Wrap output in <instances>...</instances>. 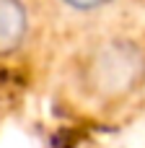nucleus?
Returning <instances> with one entry per match:
<instances>
[{"label": "nucleus", "instance_id": "1", "mask_svg": "<svg viewBox=\"0 0 145 148\" xmlns=\"http://www.w3.org/2000/svg\"><path fill=\"white\" fill-rule=\"evenodd\" d=\"M75 99L93 112H112L145 91V39L109 31L88 39L67 65Z\"/></svg>", "mask_w": 145, "mask_h": 148}, {"label": "nucleus", "instance_id": "2", "mask_svg": "<svg viewBox=\"0 0 145 148\" xmlns=\"http://www.w3.org/2000/svg\"><path fill=\"white\" fill-rule=\"evenodd\" d=\"M31 5L29 0H0V62L13 60L31 39Z\"/></svg>", "mask_w": 145, "mask_h": 148}, {"label": "nucleus", "instance_id": "3", "mask_svg": "<svg viewBox=\"0 0 145 148\" xmlns=\"http://www.w3.org/2000/svg\"><path fill=\"white\" fill-rule=\"evenodd\" d=\"M62 10L67 13H75V16H93V13H101L106 8H112L117 0H54Z\"/></svg>", "mask_w": 145, "mask_h": 148}]
</instances>
